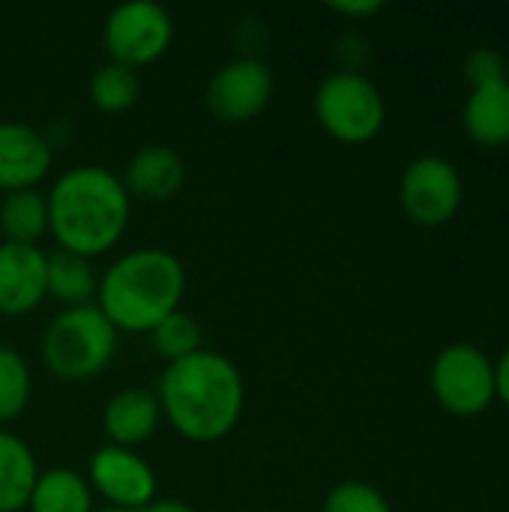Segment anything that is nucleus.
Returning a JSON list of instances; mask_svg holds the SVG:
<instances>
[{
    "instance_id": "obj_1",
    "label": "nucleus",
    "mask_w": 509,
    "mask_h": 512,
    "mask_svg": "<svg viewBox=\"0 0 509 512\" xmlns=\"http://www.w3.org/2000/svg\"><path fill=\"white\" fill-rule=\"evenodd\" d=\"M153 393L171 429L195 444H213L234 432L246 405V381L237 363L207 348L168 363Z\"/></svg>"
},
{
    "instance_id": "obj_2",
    "label": "nucleus",
    "mask_w": 509,
    "mask_h": 512,
    "mask_svg": "<svg viewBox=\"0 0 509 512\" xmlns=\"http://www.w3.org/2000/svg\"><path fill=\"white\" fill-rule=\"evenodd\" d=\"M48 198V234L57 249L96 258L114 249L132 219V198L105 165H75L63 171Z\"/></svg>"
},
{
    "instance_id": "obj_3",
    "label": "nucleus",
    "mask_w": 509,
    "mask_h": 512,
    "mask_svg": "<svg viewBox=\"0 0 509 512\" xmlns=\"http://www.w3.org/2000/svg\"><path fill=\"white\" fill-rule=\"evenodd\" d=\"M186 291V270L177 255L159 246L123 252L99 276L96 306L126 333H150L162 318L180 309Z\"/></svg>"
},
{
    "instance_id": "obj_4",
    "label": "nucleus",
    "mask_w": 509,
    "mask_h": 512,
    "mask_svg": "<svg viewBox=\"0 0 509 512\" xmlns=\"http://www.w3.org/2000/svg\"><path fill=\"white\" fill-rule=\"evenodd\" d=\"M117 351V327L96 303L57 312L39 342L45 369L60 381H87L108 369Z\"/></svg>"
},
{
    "instance_id": "obj_5",
    "label": "nucleus",
    "mask_w": 509,
    "mask_h": 512,
    "mask_svg": "<svg viewBox=\"0 0 509 512\" xmlns=\"http://www.w3.org/2000/svg\"><path fill=\"white\" fill-rule=\"evenodd\" d=\"M312 108L324 132L342 144L372 141L384 129V120H387V105H384L378 84L366 78L360 69L330 72L318 84Z\"/></svg>"
},
{
    "instance_id": "obj_6",
    "label": "nucleus",
    "mask_w": 509,
    "mask_h": 512,
    "mask_svg": "<svg viewBox=\"0 0 509 512\" xmlns=\"http://www.w3.org/2000/svg\"><path fill=\"white\" fill-rule=\"evenodd\" d=\"M429 381L438 405L453 417H480L498 399L492 357L468 342L447 345L435 357Z\"/></svg>"
},
{
    "instance_id": "obj_7",
    "label": "nucleus",
    "mask_w": 509,
    "mask_h": 512,
    "mask_svg": "<svg viewBox=\"0 0 509 512\" xmlns=\"http://www.w3.org/2000/svg\"><path fill=\"white\" fill-rule=\"evenodd\" d=\"M174 39V18L156 0H126L117 3L102 27L105 51L114 63L141 69L156 63Z\"/></svg>"
},
{
    "instance_id": "obj_8",
    "label": "nucleus",
    "mask_w": 509,
    "mask_h": 512,
    "mask_svg": "<svg viewBox=\"0 0 509 512\" xmlns=\"http://www.w3.org/2000/svg\"><path fill=\"white\" fill-rule=\"evenodd\" d=\"M399 204L423 228L447 225L462 207V177L444 156H417L399 177Z\"/></svg>"
},
{
    "instance_id": "obj_9",
    "label": "nucleus",
    "mask_w": 509,
    "mask_h": 512,
    "mask_svg": "<svg viewBox=\"0 0 509 512\" xmlns=\"http://www.w3.org/2000/svg\"><path fill=\"white\" fill-rule=\"evenodd\" d=\"M207 111L222 123H246L273 99V69L261 57H234L207 81Z\"/></svg>"
},
{
    "instance_id": "obj_10",
    "label": "nucleus",
    "mask_w": 509,
    "mask_h": 512,
    "mask_svg": "<svg viewBox=\"0 0 509 512\" xmlns=\"http://www.w3.org/2000/svg\"><path fill=\"white\" fill-rule=\"evenodd\" d=\"M87 483L93 495L105 498L108 507L144 510L156 501V471L144 456L129 447L105 444L90 456Z\"/></svg>"
},
{
    "instance_id": "obj_11",
    "label": "nucleus",
    "mask_w": 509,
    "mask_h": 512,
    "mask_svg": "<svg viewBox=\"0 0 509 512\" xmlns=\"http://www.w3.org/2000/svg\"><path fill=\"white\" fill-rule=\"evenodd\" d=\"M48 297L45 249L0 243V315L21 318Z\"/></svg>"
},
{
    "instance_id": "obj_12",
    "label": "nucleus",
    "mask_w": 509,
    "mask_h": 512,
    "mask_svg": "<svg viewBox=\"0 0 509 512\" xmlns=\"http://www.w3.org/2000/svg\"><path fill=\"white\" fill-rule=\"evenodd\" d=\"M54 159L51 141L18 120H0V189H36L48 177Z\"/></svg>"
},
{
    "instance_id": "obj_13",
    "label": "nucleus",
    "mask_w": 509,
    "mask_h": 512,
    "mask_svg": "<svg viewBox=\"0 0 509 512\" xmlns=\"http://www.w3.org/2000/svg\"><path fill=\"white\" fill-rule=\"evenodd\" d=\"M129 198L141 201H168L186 183V162L177 150L165 144H144L132 153L120 174Z\"/></svg>"
},
{
    "instance_id": "obj_14",
    "label": "nucleus",
    "mask_w": 509,
    "mask_h": 512,
    "mask_svg": "<svg viewBox=\"0 0 509 512\" xmlns=\"http://www.w3.org/2000/svg\"><path fill=\"white\" fill-rule=\"evenodd\" d=\"M162 408L153 390L147 387H123L117 390L102 408V429L108 444L135 450L138 444L150 441L159 429Z\"/></svg>"
},
{
    "instance_id": "obj_15",
    "label": "nucleus",
    "mask_w": 509,
    "mask_h": 512,
    "mask_svg": "<svg viewBox=\"0 0 509 512\" xmlns=\"http://www.w3.org/2000/svg\"><path fill=\"white\" fill-rule=\"evenodd\" d=\"M465 135L483 147L498 150L509 144V78L474 87L462 108Z\"/></svg>"
},
{
    "instance_id": "obj_16",
    "label": "nucleus",
    "mask_w": 509,
    "mask_h": 512,
    "mask_svg": "<svg viewBox=\"0 0 509 512\" xmlns=\"http://www.w3.org/2000/svg\"><path fill=\"white\" fill-rule=\"evenodd\" d=\"M45 276H48V297L57 300L63 309L96 303L99 276L90 258H81L66 249L45 252Z\"/></svg>"
},
{
    "instance_id": "obj_17",
    "label": "nucleus",
    "mask_w": 509,
    "mask_h": 512,
    "mask_svg": "<svg viewBox=\"0 0 509 512\" xmlns=\"http://www.w3.org/2000/svg\"><path fill=\"white\" fill-rule=\"evenodd\" d=\"M39 465L33 450L15 432L0 429V512H18L27 507L36 486Z\"/></svg>"
},
{
    "instance_id": "obj_18",
    "label": "nucleus",
    "mask_w": 509,
    "mask_h": 512,
    "mask_svg": "<svg viewBox=\"0 0 509 512\" xmlns=\"http://www.w3.org/2000/svg\"><path fill=\"white\" fill-rule=\"evenodd\" d=\"M30 512H93V489L72 468L39 471L27 501Z\"/></svg>"
},
{
    "instance_id": "obj_19",
    "label": "nucleus",
    "mask_w": 509,
    "mask_h": 512,
    "mask_svg": "<svg viewBox=\"0 0 509 512\" xmlns=\"http://www.w3.org/2000/svg\"><path fill=\"white\" fill-rule=\"evenodd\" d=\"M0 231L6 243L39 246L48 234V198L39 189L6 192L0 201Z\"/></svg>"
},
{
    "instance_id": "obj_20",
    "label": "nucleus",
    "mask_w": 509,
    "mask_h": 512,
    "mask_svg": "<svg viewBox=\"0 0 509 512\" xmlns=\"http://www.w3.org/2000/svg\"><path fill=\"white\" fill-rule=\"evenodd\" d=\"M90 102L105 111V114H120V111H129L138 96H141V78L135 69L129 66H120L114 60L102 63L93 75H90Z\"/></svg>"
},
{
    "instance_id": "obj_21",
    "label": "nucleus",
    "mask_w": 509,
    "mask_h": 512,
    "mask_svg": "<svg viewBox=\"0 0 509 512\" xmlns=\"http://www.w3.org/2000/svg\"><path fill=\"white\" fill-rule=\"evenodd\" d=\"M30 393L33 381L27 360L15 348L0 345V423L18 420L27 411Z\"/></svg>"
},
{
    "instance_id": "obj_22",
    "label": "nucleus",
    "mask_w": 509,
    "mask_h": 512,
    "mask_svg": "<svg viewBox=\"0 0 509 512\" xmlns=\"http://www.w3.org/2000/svg\"><path fill=\"white\" fill-rule=\"evenodd\" d=\"M150 339H153L156 354L165 357L168 363H174V360H183V357L201 351V324L192 315L177 309L150 330Z\"/></svg>"
},
{
    "instance_id": "obj_23",
    "label": "nucleus",
    "mask_w": 509,
    "mask_h": 512,
    "mask_svg": "<svg viewBox=\"0 0 509 512\" xmlns=\"http://www.w3.org/2000/svg\"><path fill=\"white\" fill-rule=\"evenodd\" d=\"M324 512H393L390 501L363 480H345L324 498Z\"/></svg>"
},
{
    "instance_id": "obj_24",
    "label": "nucleus",
    "mask_w": 509,
    "mask_h": 512,
    "mask_svg": "<svg viewBox=\"0 0 509 512\" xmlns=\"http://www.w3.org/2000/svg\"><path fill=\"white\" fill-rule=\"evenodd\" d=\"M465 78L471 87H483L507 78V63L495 48H477L465 57Z\"/></svg>"
},
{
    "instance_id": "obj_25",
    "label": "nucleus",
    "mask_w": 509,
    "mask_h": 512,
    "mask_svg": "<svg viewBox=\"0 0 509 512\" xmlns=\"http://www.w3.org/2000/svg\"><path fill=\"white\" fill-rule=\"evenodd\" d=\"M333 12L339 15H348V18H369L375 12H381V3L378 0H339V3H330Z\"/></svg>"
},
{
    "instance_id": "obj_26",
    "label": "nucleus",
    "mask_w": 509,
    "mask_h": 512,
    "mask_svg": "<svg viewBox=\"0 0 509 512\" xmlns=\"http://www.w3.org/2000/svg\"><path fill=\"white\" fill-rule=\"evenodd\" d=\"M495 387H498V399L509 408V348L495 363Z\"/></svg>"
},
{
    "instance_id": "obj_27",
    "label": "nucleus",
    "mask_w": 509,
    "mask_h": 512,
    "mask_svg": "<svg viewBox=\"0 0 509 512\" xmlns=\"http://www.w3.org/2000/svg\"><path fill=\"white\" fill-rule=\"evenodd\" d=\"M141 512H198L195 507H189L186 501H171V498H165V501H153V504H147Z\"/></svg>"
},
{
    "instance_id": "obj_28",
    "label": "nucleus",
    "mask_w": 509,
    "mask_h": 512,
    "mask_svg": "<svg viewBox=\"0 0 509 512\" xmlns=\"http://www.w3.org/2000/svg\"><path fill=\"white\" fill-rule=\"evenodd\" d=\"M93 512H138V510H120V507H99V510Z\"/></svg>"
}]
</instances>
